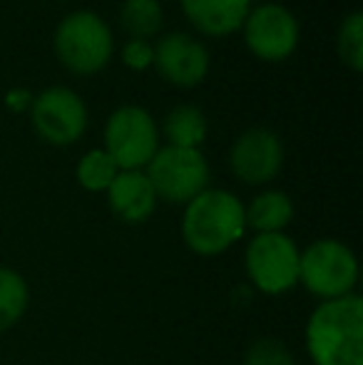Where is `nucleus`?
<instances>
[{"label": "nucleus", "instance_id": "obj_1", "mask_svg": "<svg viewBox=\"0 0 363 365\" xmlns=\"http://www.w3.org/2000/svg\"><path fill=\"white\" fill-rule=\"evenodd\" d=\"M306 348L314 365H363V298L321 303L306 323Z\"/></svg>", "mask_w": 363, "mask_h": 365}, {"label": "nucleus", "instance_id": "obj_2", "mask_svg": "<svg viewBox=\"0 0 363 365\" xmlns=\"http://www.w3.org/2000/svg\"><path fill=\"white\" fill-rule=\"evenodd\" d=\"M247 219L239 197L224 189H204L187 202L182 217L184 244L199 256H217L244 236Z\"/></svg>", "mask_w": 363, "mask_h": 365}, {"label": "nucleus", "instance_id": "obj_3", "mask_svg": "<svg viewBox=\"0 0 363 365\" xmlns=\"http://www.w3.org/2000/svg\"><path fill=\"white\" fill-rule=\"evenodd\" d=\"M115 40L105 20L92 10L73 13L55 30V53L68 70L95 75L110 63Z\"/></svg>", "mask_w": 363, "mask_h": 365}, {"label": "nucleus", "instance_id": "obj_4", "mask_svg": "<svg viewBox=\"0 0 363 365\" xmlns=\"http://www.w3.org/2000/svg\"><path fill=\"white\" fill-rule=\"evenodd\" d=\"M359 281V261L339 239H319L299 256V284L321 301L349 296Z\"/></svg>", "mask_w": 363, "mask_h": 365}, {"label": "nucleus", "instance_id": "obj_5", "mask_svg": "<svg viewBox=\"0 0 363 365\" xmlns=\"http://www.w3.org/2000/svg\"><path fill=\"white\" fill-rule=\"evenodd\" d=\"M147 179L157 199L172 204H187L202 194L209 184V164L199 149L165 147L157 149L147 164Z\"/></svg>", "mask_w": 363, "mask_h": 365}, {"label": "nucleus", "instance_id": "obj_6", "mask_svg": "<svg viewBox=\"0 0 363 365\" xmlns=\"http://www.w3.org/2000/svg\"><path fill=\"white\" fill-rule=\"evenodd\" d=\"M299 256L294 239L279 234H257L244 254L249 281L262 293L279 296L299 284Z\"/></svg>", "mask_w": 363, "mask_h": 365}, {"label": "nucleus", "instance_id": "obj_7", "mask_svg": "<svg viewBox=\"0 0 363 365\" xmlns=\"http://www.w3.org/2000/svg\"><path fill=\"white\" fill-rule=\"evenodd\" d=\"M160 149L157 125L147 110L125 105L115 110L105 127V152L115 159L120 172L142 169Z\"/></svg>", "mask_w": 363, "mask_h": 365}, {"label": "nucleus", "instance_id": "obj_8", "mask_svg": "<svg viewBox=\"0 0 363 365\" xmlns=\"http://www.w3.org/2000/svg\"><path fill=\"white\" fill-rule=\"evenodd\" d=\"M33 125L50 145H73L88 127V110L68 87H48L33 102Z\"/></svg>", "mask_w": 363, "mask_h": 365}, {"label": "nucleus", "instance_id": "obj_9", "mask_svg": "<svg viewBox=\"0 0 363 365\" xmlns=\"http://www.w3.org/2000/svg\"><path fill=\"white\" fill-rule=\"evenodd\" d=\"M244 38L257 58L267 63L286 60L299 45V23L281 5H259L244 20Z\"/></svg>", "mask_w": 363, "mask_h": 365}, {"label": "nucleus", "instance_id": "obj_10", "mask_svg": "<svg viewBox=\"0 0 363 365\" xmlns=\"http://www.w3.org/2000/svg\"><path fill=\"white\" fill-rule=\"evenodd\" d=\"M232 172L247 184H267L284 164V147L272 130H249L232 147Z\"/></svg>", "mask_w": 363, "mask_h": 365}, {"label": "nucleus", "instance_id": "obj_11", "mask_svg": "<svg viewBox=\"0 0 363 365\" xmlns=\"http://www.w3.org/2000/svg\"><path fill=\"white\" fill-rule=\"evenodd\" d=\"M152 65L165 80L180 87H194L209 73V53L189 35L172 33L157 43Z\"/></svg>", "mask_w": 363, "mask_h": 365}, {"label": "nucleus", "instance_id": "obj_12", "mask_svg": "<svg viewBox=\"0 0 363 365\" xmlns=\"http://www.w3.org/2000/svg\"><path fill=\"white\" fill-rule=\"evenodd\" d=\"M107 199H110V209L127 224H142L152 217L157 207V194L152 189L150 179L140 169H130V172H120L115 182L107 189Z\"/></svg>", "mask_w": 363, "mask_h": 365}, {"label": "nucleus", "instance_id": "obj_13", "mask_svg": "<svg viewBox=\"0 0 363 365\" xmlns=\"http://www.w3.org/2000/svg\"><path fill=\"white\" fill-rule=\"evenodd\" d=\"M180 3L194 28L214 38L239 30L249 15V0H180Z\"/></svg>", "mask_w": 363, "mask_h": 365}, {"label": "nucleus", "instance_id": "obj_14", "mask_svg": "<svg viewBox=\"0 0 363 365\" xmlns=\"http://www.w3.org/2000/svg\"><path fill=\"white\" fill-rule=\"evenodd\" d=\"M244 219L257 234H279L294 219V204L284 192H264L244 209Z\"/></svg>", "mask_w": 363, "mask_h": 365}, {"label": "nucleus", "instance_id": "obj_15", "mask_svg": "<svg viewBox=\"0 0 363 365\" xmlns=\"http://www.w3.org/2000/svg\"><path fill=\"white\" fill-rule=\"evenodd\" d=\"M165 135L170 140V147L197 149L207 137V120L202 110L194 105H180L167 115Z\"/></svg>", "mask_w": 363, "mask_h": 365}, {"label": "nucleus", "instance_id": "obj_16", "mask_svg": "<svg viewBox=\"0 0 363 365\" xmlns=\"http://www.w3.org/2000/svg\"><path fill=\"white\" fill-rule=\"evenodd\" d=\"M30 291L25 279L13 269H0V331L13 328L28 311Z\"/></svg>", "mask_w": 363, "mask_h": 365}, {"label": "nucleus", "instance_id": "obj_17", "mask_svg": "<svg viewBox=\"0 0 363 365\" xmlns=\"http://www.w3.org/2000/svg\"><path fill=\"white\" fill-rule=\"evenodd\" d=\"M122 28L132 35V40H147L162 28L160 0H125L120 10Z\"/></svg>", "mask_w": 363, "mask_h": 365}, {"label": "nucleus", "instance_id": "obj_18", "mask_svg": "<svg viewBox=\"0 0 363 365\" xmlns=\"http://www.w3.org/2000/svg\"><path fill=\"white\" fill-rule=\"evenodd\" d=\"M117 174H120V167L105 149H90L78 162V182L88 192H107Z\"/></svg>", "mask_w": 363, "mask_h": 365}, {"label": "nucleus", "instance_id": "obj_19", "mask_svg": "<svg viewBox=\"0 0 363 365\" xmlns=\"http://www.w3.org/2000/svg\"><path fill=\"white\" fill-rule=\"evenodd\" d=\"M339 55L354 73L363 68V15L351 13L339 28Z\"/></svg>", "mask_w": 363, "mask_h": 365}, {"label": "nucleus", "instance_id": "obj_20", "mask_svg": "<svg viewBox=\"0 0 363 365\" xmlns=\"http://www.w3.org/2000/svg\"><path fill=\"white\" fill-rule=\"evenodd\" d=\"M244 365H296L291 351L276 338H259L249 346Z\"/></svg>", "mask_w": 363, "mask_h": 365}, {"label": "nucleus", "instance_id": "obj_21", "mask_svg": "<svg viewBox=\"0 0 363 365\" xmlns=\"http://www.w3.org/2000/svg\"><path fill=\"white\" fill-rule=\"evenodd\" d=\"M122 60H125L127 68L132 70H145L155 60V48H152L147 40H130L122 50Z\"/></svg>", "mask_w": 363, "mask_h": 365}, {"label": "nucleus", "instance_id": "obj_22", "mask_svg": "<svg viewBox=\"0 0 363 365\" xmlns=\"http://www.w3.org/2000/svg\"><path fill=\"white\" fill-rule=\"evenodd\" d=\"M8 105L13 107V110H23L25 105H28V92L23 90H15L8 95Z\"/></svg>", "mask_w": 363, "mask_h": 365}]
</instances>
